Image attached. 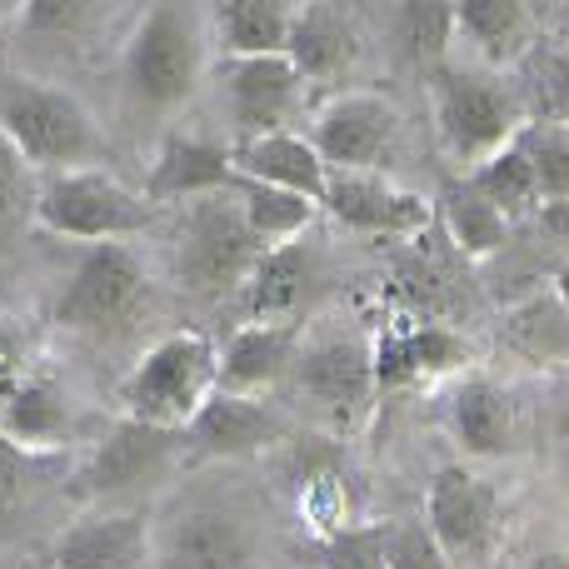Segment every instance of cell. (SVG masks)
Here are the masks:
<instances>
[{"instance_id":"obj_3","label":"cell","mask_w":569,"mask_h":569,"mask_svg":"<svg viewBox=\"0 0 569 569\" xmlns=\"http://www.w3.org/2000/svg\"><path fill=\"white\" fill-rule=\"evenodd\" d=\"M220 390V345L200 330L156 340L120 380V415L156 430H190L200 405Z\"/></svg>"},{"instance_id":"obj_39","label":"cell","mask_w":569,"mask_h":569,"mask_svg":"<svg viewBox=\"0 0 569 569\" xmlns=\"http://www.w3.org/2000/svg\"><path fill=\"white\" fill-rule=\"evenodd\" d=\"M40 455L36 450H20L16 440L0 435V525L16 520L20 505H26V490H30V470H36Z\"/></svg>"},{"instance_id":"obj_26","label":"cell","mask_w":569,"mask_h":569,"mask_svg":"<svg viewBox=\"0 0 569 569\" xmlns=\"http://www.w3.org/2000/svg\"><path fill=\"white\" fill-rule=\"evenodd\" d=\"M500 335L520 360L530 365H569V300L555 284L520 295L500 315Z\"/></svg>"},{"instance_id":"obj_25","label":"cell","mask_w":569,"mask_h":569,"mask_svg":"<svg viewBox=\"0 0 569 569\" xmlns=\"http://www.w3.org/2000/svg\"><path fill=\"white\" fill-rule=\"evenodd\" d=\"M284 56L300 66L305 80H330L355 60V26L340 0H300L290 20Z\"/></svg>"},{"instance_id":"obj_37","label":"cell","mask_w":569,"mask_h":569,"mask_svg":"<svg viewBox=\"0 0 569 569\" xmlns=\"http://www.w3.org/2000/svg\"><path fill=\"white\" fill-rule=\"evenodd\" d=\"M315 569H385V525H345L320 535Z\"/></svg>"},{"instance_id":"obj_29","label":"cell","mask_w":569,"mask_h":569,"mask_svg":"<svg viewBox=\"0 0 569 569\" xmlns=\"http://www.w3.org/2000/svg\"><path fill=\"white\" fill-rule=\"evenodd\" d=\"M236 196H240V210H246L250 230H256L266 246L300 240L305 230L325 216L320 200L300 196V190H284V186H266V180H250V176H236Z\"/></svg>"},{"instance_id":"obj_38","label":"cell","mask_w":569,"mask_h":569,"mask_svg":"<svg viewBox=\"0 0 569 569\" xmlns=\"http://www.w3.org/2000/svg\"><path fill=\"white\" fill-rule=\"evenodd\" d=\"M385 569H460L435 540V530L420 520H395L385 525Z\"/></svg>"},{"instance_id":"obj_10","label":"cell","mask_w":569,"mask_h":569,"mask_svg":"<svg viewBox=\"0 0 569 569\" xmlns=\"http://www.w3.org/2000/svg\"><path fill=\"white\" fill-rule=\"evenodd\" d=\"M320 210L350 236L415 240L435 226V206L415 190L395 186L385 170H330Z\"/></svg>"},{"instance_id":"obj_19","label":"cell","mask_w":569,"mask_h":569,"mask_svg":"<svg viewBox=\"0 0 569 569\" xmlns=\"http://www.w3.org/2000/svg\"><path fill=\"white\" fill-rule=\"evenodd\" d=\"M186 445L180 430H156V425H140V420H126L120 415L116 430L96 445L86 465V485L96 495H126V490H140L150 475L166 470L170 450Z\"/></svg>"},{"instance_id":"obj_24","label":"cell","mask_w":569,"mask_h":569,"mask_svg":"<svg viewBox=\"0 0 569 569\" xmlns=\"http://www.w3.org/2000/svg\"><path fill=\"white\" fill-rule=\"evenodd\" d=\"M295 325H260V320H240V330L220 345V390L236 395H266L276 380L290 375L295 360Z\"/></svg>"},{"instance_id":"obj_28","label":"cell","mask_w":569,"mask_h":569,"mask_svg":"<svg viewBox=\"0 0 569 569\" xmlns=\"http://www.w3.org/2000/svg\"><path fill=\"white\" fill-rule=\"evenodd\" d=\"M300 0H220L216 30L226 56H276L290 46V20Z\"/></svg>"},{"instance_id":"obj_45","label":"cell","mask_w":569,"mask_h":569,"mask_svg":"<svg viewBox=\"0 0 569 569\" xmlns=\"http://www.w3.org/2000/svg\"><path fill=\"white\" fill-rule=\"evenodd\" d=\"M20 16V0H0V20H16Z\"/></svg>"},{"instance_id":"obj_2","label":"cell","mask_w":569,"mask_h":569,"mask_svg":"<svg viewBox=\"0 0 569 569\" xmlns=\"http://www.w3.org/2000/svg\"><path fill=\"white\" fill-rule=\"evenodd\" d=\"M266 250L270 246L250 230L246 210H240L236 186L176 206V226H170V276H176V284L186 295H196V300L236 295Z\"/></svg>"},{"instance_id":"obj_22","label":"cell","mask_w":569,"mask_h":569,"mask_svg":"<svg viewBox=\"0 0 569 569\" xmlns=\"http://www.w3.org/2000/svg\"><path fill=\"white\" fill-rule=\"evenodd\" d=\"M236 170L250 180H266V186L300 190V196H310V200H325V186H330V166H325V156L315 150V140L290 126L240 140Z\"/></svg>"},{"instance_id":"obj_30","label":"cell","mask_w":569,"mask_h":569,"mask_svg":"<svg viewBox=\"0 0 569 569\" xmlns=\"http://www.w3.org/2000/svg\"><path fill=\"white\" fill-rule=\"evenodd\" d=\"M460 40L455 30V0H400L395 10V46L415 70L435 76L440 66H450V50Z\"/></svg>"},{"instance_id":"obj_16","label":"cell","mask_w":569,"mask_h":569,"mask_svg":"<svg viewBox=\"0 0 569 569\" xmlns=\"http://www.w3.org/2000/svg\"><path fill=\"white\" fill-rule=\"evenodd\" d=\"M280 440H284L280 415L260 395H236V390H216L186 430L190 450L210 455V460H250V455L270 450Z\"/></svg>"},{"instance_id":"obj_6","label":"cell","mask_w":569,"mask_h":569,"mask_svg":"<svg viewBox=\"0 0 569 569\" xmlns=\"http://www.w3.org/2000/svg\"><path fill=\"white\" fill-rule=\"evenodd\" d=\"M435 96V130L440 146L450 150L460 166H480L500 146H510L525 130L530 110L525 100L495 76L490 66H440L430 76Z\"/></svg>"},{"instance_id":"obj_1","label":"cell","mask_w":569,"mask_h":569,"mask_svg":"<svg viewBox=\"0 0 569 569\" xmlns=\"http://www.w3.org/2000/svg\"><path fill=\"white\" fill-rule=\"evenodd\" d=\"M206 66V16L196 0H150L120 56V86L140 110L170 116L200 90Z\"/></svg>"},{"instance_id":"obj_15","label":"cell","mask_w":569,"mask_h":569,"mask_svg":"<svg viewBox=\"0 0 569 569\" xmlns=\"http://www.w3.org/2000/svg\"><path fill=\"white\" fill-rule=\"evenodd\" d=\"M236 146H220L206 136H186V130H170L160 140L156 160L146 170V196L156 206H180V200L196 196H216V190L236 186Z\"/></svg>"},{"instance_id":"obj_21","label":"cell","mask_w":569,"mask_h":569,"mask_svg":"<svg viewBox=\"0 0 569 569\" xmlns=\"http://www.w3.org/2000/svg\"><path fill=\"white\" fill-rule=\"evenodd\" d=\"M455 30L490 70H510L530 56L535 40V0H455Z\"/></svg>"},{"instance_id":"obj_9","label":"cell","mask_w":569,"mask_h":569,"mask_svg":"<svg viewBox=\"0 0 569 569\" xmlns=\"http://www.w3.org/2000/svg\"><path fill=\"white\" fill-rule=\"evenodd\" d=\"M305 136L330 170H385L400 146V110L380 90H340L315 110Z\"/></svg>"},{"instance_id":"obj_46","label":"cell","mask_w":569,"mask_h":569,"mask_svg":"<svg viewBox=\"0 0 569 569\" xmlns=\"http://www.w3.org/2000/svg\"><path fill=\"white\" fill-rule=\"evenodd\" d=\"M560 40H569V6H565V16H560Z\"/></svg>"},{"instance_id":"obj_35","label":"cell","mask_w":569,"mask_h":569,"mask_svg":"<svg viewBox=\"0 0 569 569\" xmlns=\"http://www.w3.org/2000/svg\"><path fill=\"white\" fill-rule=\"evenodd\" d=\"M520 140L535 160L540 200L569 196V126H555V120H525Z\"/></svg>"},{"instance_id":"obj_8","label":"cell","mask_w":569,"mask_h":569,"mask_svg":"<svg viewBox=\"0 0 569 569\" xmlns=\"http://www.w3.org/2000/svg\"><path fill=\"white\" fill-rule=\"evenodd\" d=\"M284 380L335 430H360V420L370 415L375 395H380L375 340H365L360 330H315L310 340L295 345Z\"/></svg>"},{"instance_id":"obj_34","label":"cell","mask_w":569,"mask_h":569,"mask_svg":"<svg viewBox=\"0 0 569 569\" xmlns=\"http://www.w3.org/2000/svg\"><path fill=\"white\" fill-rule=\"evenodd\" d=\"M36 166L16 150V140L0 130V240L16 236L26 220H36Z\"/></svg>"},{"instance_id":"obj_7","label":"cell","mask_w":569,"mask_h":569,"mask_svg":"<svg viewBox=\"0 0 569 569\" xmlns=\"http://www.w3.org/2000/svg\"><path fill=\"white\" fill-rule=\"evenodd\" d=\"M150 270L130 240H96L76 260L70 280L60 284L50 320L76 335H116L146 310Z\"/></svg>"},{"instance_id":"obj_36","label":"cell","mask_w":569,"mask_h":569,"mask_svg":"<svg viewBox=\"0 0 569 569\" xmlns=\"http://www.w3.org/2000/svg\"><path fill=\"white\" fill-rule=\"evenodd\" d=\"M395 290H400L405 310H420L425 320H440L450 295H455V280H450V266H445V260L410 256L400 270H395Z\"/></svg>"},{"instance_id":"obj_41","label":"cell","mask_w":569,"mask_h":569,"mask_svg":"<svg viewBox=\"0 0 569 569\" xmlns=\"http://www.w3.org/2000/svg\"><path fill=\"white\" fill-rule=\"evenodd\" d=\"M530 569H569V555L545 550V555H535V560H530Z\"/></svg>"},{"instance_id":"obj_42","label":"cell","mask_w":569,"mask_h":569,"mask_svg":"<svg viewBox=\"0 0 569 569\" xmlns=\"http://www.w3.org/2000/svg\"><path fill=\"white\" fill-rule=\"evenodd\" d=\"M315 490H320V495H335V490H340V485H335V480H325V485H315ZM325 505H330V500H325ZM325 505H315V510H310V520H315V525L325 520Z\"/></svg>"},{"instance_id":"obj_14","label":"cell","mask_w":569,"mask_h":569,"mask_svg":"<svg viewBox=\"0 0 569 569\" xmlns=\"http://www.w3.org/2000/svg\"><path fill=\"white\" fill-rule=\"evenodd\" d=\"M156 530L140 510H106L66 525L50 550V569H150Z\"/></svg>"},{"instance_id":"obj_27","label":"cell","mask_w":569,"mask_h":569,"mask_svg":"<svg viewBox=\"0 0 569 569\" xmlns=\"http://www.w3.org/2000/svg\"><path fill=\"white\" fill-rule=\"evenodd\" d=\"M435 220H440L445 240H450L470 266L495 260L505 246H510V216H505L475 180H460V186L445 190L440 206H435Z\"/></svg>"},{"instance_id":"obj_43","label":"cell","mask_w":569,"mask_h":569,"mask_svg":"<svg viewBox=\"0 0 569 569\" xmlns=\"http://www.w3.org/2000/svg\"><path fill=\"white\" fill-rule=\"evenodd\" d=\"M560 470L569 475V415H565V425H560Z\"/></svg>"},{"instance_id":"obj_20","label":"cell","mask_w":569,"mask_h":569,"mask_svg":"<svg viewBox=\"0 0 569 569\" xmlns=\"http://www.w3.org/2000/svg\"><path fill=\"white\" fill-rule=\"evenodd\" d=\"M450 435L475 460H505L520 440V410L490 375H460L450 390Z\"/></svg>"},{"instance_id":"obj_23","label":"cell","mask_w":569,"mask_h":569,"mask_svg":"<svg viewBox=\"0 0 569 569\" xmlns=\"http://www.w3.org/2000/svg\"><path fill=\"white\" fill-rule=\"evenodd\" d=\"M70 420H76V410H70L66 390L40 370H26L16 380V390L0 395V435L16 440L20 450H60L70 440Z\"/></svg>"},{"instance_id":"obj_17","label":"cell","mask_w":569,"mask_h":569,"mask_svg":"<svg viewBox=\"0 0 569 569\" xmlns=\"http://www.w3.org/2000/svg\"><path fill=\"white\" fill-rule=\"evenodd\" d=\"M160 565L166 569H256V530L236 510L200 505L170 520L160 535Z\"/></svg>"},{"instance_id":"obj_4","label":"cell","mask_w":569,"mask_h":569,"mask_svg":"<svg viewBox=\"0 0 569 569\" xmlns=\"http://www.w3.org/2000/svg\"><path fill=\"white\" fill-rule=\"evenodd\" d=\"M156 200L146 190H130L106 166H70L46 170L36 186V226L76 246L96 240H136L156 226Z\"/></svg>"},{"instance_id":"obj_18","label":"cell","mask_w":569,"mask_h":569,"mask_svg":"<svg viewBox=\"0 0 569 569\" xmlns=\"http://www.w3.org/2000/svg\"><path fill=\"white\" fill-rule=\"evenodd\" d=\"M465 365H470V345L445 320H415L400 325V330H385L375 340L380 390H400V385L415 380H445V375H460Z\"/></svg>"},{"instance_id":"obj_12","label":"cell","mask_w":569,"mask_h":569,"mask_svg":"<svg viewBox=\"0 0 569 569\" xmlns=\"http://www.w3.org/2000/svg\"><path fill=\"white\" fill-rule=\"evenodd\" d=\"M330 284V270H325V256L315 246L300 240H284V246H270L266 256L256 260V270L246 276V284L236 290L240 300V320H260V325H295Z\"/></svg>"},{"instance_id":"obj_44","label":"cell","mask_w":569,"mask_h":569,"mask_svg":"<svg viewBox=\"0 0 569 569\" xmlns=\"http://www.w3.org/2000/svg\"><path fill=\"white\" fill-rule=\"evenodd\" d=\"M550 284H555V290H560L565 300H569V260H565V266H560V270H555V276H550Z\"/></svg>"},{"instance_id":"obj_40","label":"cell","mask_w":569,"mask_h":569,"mask_svg":"<svg viewBox=\"0 0 569 569\" xmlns=\"http://www.w3.org/2000/svg\"><path fill=\"white\" fill-rule=\"evenodd\" d=\"M535 226H540L545 240H555V246L569 250V196L540 200V206H535Z\"/></svg>"},{"instance_id":"obj_13","label":"cell","mask_w":569,"mask_h":569,"mask_svg":"<svg viewBox=\"0 0 569 569\" xmlns=\"http://www.w3.org/2000/svg\"><path fill=\"white\" fill-rule=\"evenodd\" d=\"M305 86L284 50L276 56H230L226 66V100H230V120H236L240 140L246 136H266V130H284V120L295 116Z\"/></svg>"},{"instance_id":"obj_11","label":"cell","mask_w":569,"mask_h":569,"mask_svg":"<svg viewBox=\"0 0 569 569\" xmlns=\"http://www.w3.org/2000/svg\"><path fill=\"white\" fill-rule=\"evenodd\" d=\"M425 525L455 565H480L500 535V490L470 465H445L430 480Z\"/></svg>"},{"instance_id":"obj_31","label":"cell","mask_w":569,"mask_h":569,"mask_svg":"<svg viewBox=\"0 0 569 569\" xmlns=\"http://www.w3.org/2000/svg\"><path fill=\"white\" fill-rule=\"evenodd\" d=\"M470 180L505 210V216H530L540 206V180H535V160L525 150V140L515 136L510 146H500L495 156H485L480 166H470Z\"/></svg>"},{"instance_id":"obj_32","label":"cell","mask_w":569,"mask_h":569,"mask_svg":"<svg viewBox=\"0 0 569 569\" xmlns=\"http://www.w3.org/2000/svg\"><path fill=\"white\" fill-rule=\"evenodd\" d=\"M525 66V96H530V120H555V126H569V40H545Z\"/></svg>"},{"instance_id":"obj_5","label":"cell","mask_w":569,"mask_h":569,"mask_svg":"<svg viewBox=\"0 0 569 569\" xmlns=\"http://www.w3.org/2000/svg\"><path fill=\"white\" fill-rule=\"evenodd\" d=\"M0 130L36 170L100 166L106 150V136L86 100L36 76H0Z\"/></svg>"},{"instance_id":"obj_33","label":"cell","mask_w":569,"mask_h":569,"mask_svg":"<svg viewBox=\"0 0 569 569\" xmlns=\"http://www.w3.org/2000/svg\"><path fill=\"white\" fill-rule=\"evenodd\" d=\"M106 0H20L16 26L36 40H80L96 30Z\"/></svg>"}]
</instances>
